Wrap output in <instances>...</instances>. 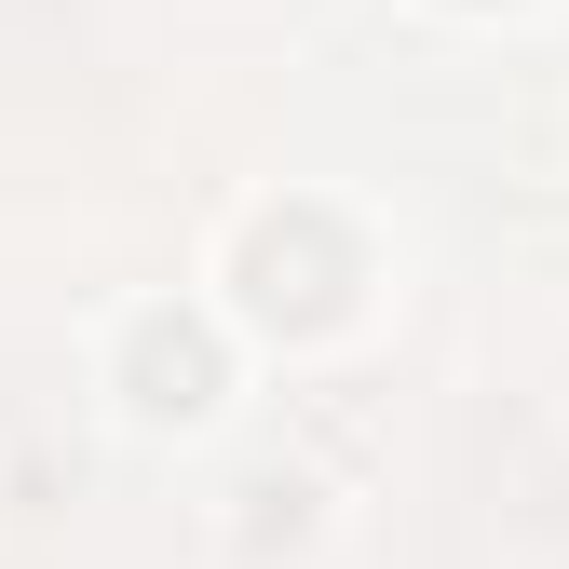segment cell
I'll return each mask as SVG.
<instances>
[{"instance_id":"cell-1","label":"cell","mask_w":569,"mask_h":569,"mask_svg":"<svg viewBox=\"0 0 569 569\" xmlns=\"http://www.w3.org/2000/svg\"><path fill=\"white\" fill-rule=\"evenodd\" d=\"M244 284H258L271 326H339V312H352V231L312 218V203H284V218L244 244Z\"/></svg>"},{"instance_id":"cell-2","label":"cell","mask_w":569,"mask_h":569,"mask_svg":"<svg viewBox=\"0 0 569 569\" xmlns=\"http://www.w3.org/2000/svg\"><path fill=\"white\" fill-rule=\"evenodd\" d=\"M122 393H136V420H203V407H218V326L150 312L136 352H122Z\"/></svg>"}]
</instances>
